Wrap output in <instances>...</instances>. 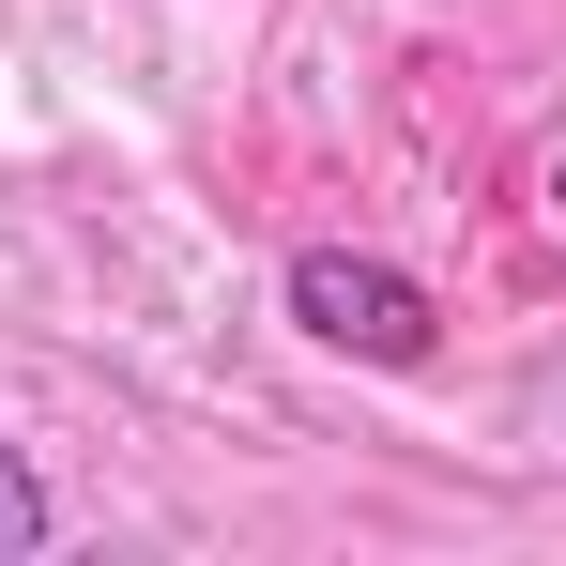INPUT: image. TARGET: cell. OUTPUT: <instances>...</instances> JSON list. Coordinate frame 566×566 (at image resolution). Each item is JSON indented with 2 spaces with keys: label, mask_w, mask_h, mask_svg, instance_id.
Segmentation results:
<instances>
[{
  "label": "cell",
  "mask_w": 566,
  "mask_h": 566,
  "mask_svg": "<svg viewBox=\"0 0 566 566\" xmlns=\"http://www.w3.org/2000/svg\"><path fill=\"white\" fill-rule=\"evenodd\" d=\"M291 322L306 337H337V353H368V368H413L429 353V291L398 276V261H291Z\"/></svg>",
  "instance_id": "cell-1"
},
{
  "label": "cell",
  "mask_w": 566,
  "mask_h": 566,
  "mask_svg": "<svg viewBox=\"0 0 566 566\" xmlns=\"http://www.w3.org/2000/svg\"><path fill=\"white\" fill-rule=\"evenodd\" d=\"M0 552H46V490H31L15 444H0Z\"/></svg>",
  "instance_id": "cell-2"
},
{
  "label": "cell",
  "mask_w": 566,
  "mask_h": 566,
  "mask_svg": "<svg viewBox=\"0 0 566 566\" xmlns=\"http://www.w3.org/2000/svg\"><path fill=\"white\" fill-rule=\"evenodd\" d=\"M552 214H566V169H552Z\"/></svg>",
  "instance_id": "cell-3"
}]
</instances>
